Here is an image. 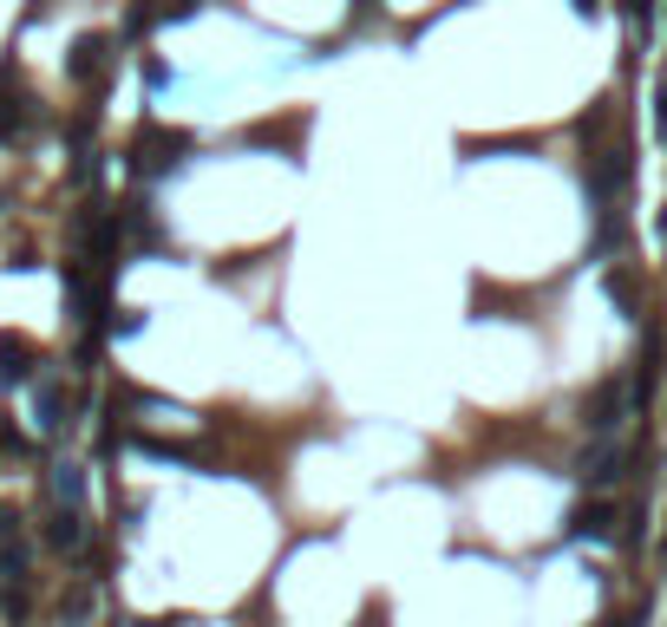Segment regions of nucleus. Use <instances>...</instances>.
<instances>
[{"mask_svg":"<svg viewBox=\"0 0 667 627\" xmlns=\"http://www.w3.org/2000/svg\"><path fill=\"white\" fill-rule=\"evenodd\" d=\"M655 125H661V138H667V85L655 92Z\"/></svg>","mask_w":667,"mask_h":627,"instance_id":"4468645a","label":"nucleus"},{"mask_svg":"<svg viewBox=\"0 0 667 627\" xmlns=\"http://www.w3.org/2000/svg\"><path fill=\"white\" fill-rule=\"evenodd\" d=\"M622 464H628V451H622L615 438H595L590 451H583V478H590V484H608V478H622Z\"/></svg>","mask_w":667,"mask_h":627,"instance_id":"f03ea898","label":"nucleus"},{"mask_svg":"<svg viewBox=\"0 0 667 627\" xmlns=\"http://www.w3.org/2000/svg\"><path fill=\"white\" fill-rule=\"evenodd\" d=\"M576 13H595V0H576Z\"/></svg>","mask_w":667,"mask_h":627,"instance_id":"2eb2a0df","label":"nucleus"},{"mask_svg":"<svg viewBox=\"0 0 667 627\" xmlns=\"http://www.w3.org/2000/svg\"><path fill=\"white\" fill-rule=\"evenodd\" d=\"M608 301H615L622 314H635V281L622 275V269H608Z\"/></svg>","mask_w":667,"mask_h":627,"instance_id":"9b49d317","label":"nucleus"},{"mask_svg":"<svg viewBox=\"0 0 667 627\" xmlns=\"http://www.w3.org/2000/svg\"><path fill=\"white\" fill-rule=\"evenodd\" d=\"M622 406H628V393H622L615 379H608V386H595V399H590V425H595V431H608V425L622 418Z\"/></svg>","mask_w":667,"mask_h":627,"instance_id":"39448f33","label":"nucleus"},{"mask_svg":"<svg viewBox=\"0 0 667 627\" xmlns=\"http://www.w3.org/2000/svg\"><path fill=\"white\" fill-rule=\"evenodd\" d=\"M46 543L53 550H85V510H53V523H46Z\"/></svg>","mask_w":667,"mask_h":627,"instance_id":"20e7f679","label":"nucleus"},{"mask_svg":"<svg viewBox=\"0 0 667 627\" xmlns=\"http://www.w3.org/2000/svg\"><path fill=\"white\" fill-rule=\"evenodd\" d=\"M85 615H92V588H73V602H66V621H85Z\"/></svg>","mask_w":667,"mask_h":627,"instance_id":"f8f14e48","label":"nucleus"},{"mask_svg":"<svg viewBox=\"0 0 667 627\" xmlns=\"http://www.w3.org/2000/svg\"><path fill=\"white\" fill-rule=\"evenodd\" d=\"M197 7H204V0H170V7H164V13H157V20H190V13H197Z\"/></svg>","mask_w":667,"mask_h":627,"instance_id":"ddd939ff","label":"nucleus"},{"mask_svg":"<svg viewBox=\"0 0 667 627\" xmlns=\"http://www.w3.org/2000/svg\"><path fill=\"white\" fill-rule=\"evenodd\" d=\"M184 150H190L184 132H145V138H138V170H145V177H164V170L184 164Z\"/></svg>","mask_w":667,"mask_h":627,"instance_id":"f257e3e1","label":"nucleus"},{"mask_svg":"<svg viewBox=\"0 0 667 627\" xmlns=\"http://www.w3.org/2000/svg\"><path fill=\"white\" fill-rule=\"evenodd\" d=\"M105 53H112V40H105V33H85V40H73L66 72H73V79H98V72H105Z\"/></svg>","mask_w":667,"mask_h":627,"instance_id":"7ed1b4c3","label":"nucleus"},{"mask_svg":"<svg viewBox=\"0 0 667 627\" xmlns=\"http://www.w3.org/2000/svg\"><path fill=\"white\" fill-rule=\"evenodd\" d=\"M27 373H33V353H27V341L7 334V341H0V386H20Z\"/></svg>","mask_w":667,"mask_h":627,"instance_id":"423d86ee","label":"nucleus"},{"mask_svg":"<svg viewBox=\"0 0 667 627\" xmlns=\"http://www.w3.org/2000/svg\"><path fill=\"white\" fill-rule=\"evenodd\" d=\"M53 497H60V510H79L85 503V471L79 464H60L53 471Z\"/></svg>","mask_w":667,"mask_h":627,"instance_id":"6e6552de","label":"nucleus"},{"mask_svg":"<svg viewBox=\"0 0 667 627\" xmlns=\"http://www.w3.org/2000/svg\"><path fill=\"white\" fill-rule=\"evenodd\" d=\"M570 530H576V536H595V543H608V536H615V510H608V503H583Z\"/></svg>","mask_w":667,"mask_h":627,"instance_id":"0eeeda50","label":"nucleus"},{"mask_svg":"<svg viewBox=\"0 0 667 627\" xmlns=\"http://www.w3.org/2000/svg\"><path fill=\"white\" fill-rule=\"evenodd\" d=\"M132 627H157V621H132Z\"/></svg>","mask_w":667,"mask_h":627,"instance_id":"dca6fc26","label":"nucleus"},{"mask_svg":"<svg viewBox=\"0 0 667 627\" xmlns=\"http://www.w3.org/2000/svg\"><path fill=\"white\" fill-rule=\"evenodd\" d=\"M20 125H27V98H13V92H7V79H0V138H13Z\"/></svg>","mask_w":667,"mask_h":627,"instance_id":"9d476101","label":"nucleus"},{"mask_svg":"<svg viewBox=\"0 0 667 627\" xmlns=\"http://www.w3.org/2000/svg\"><path fill=\"white\" fill-rule=\"evenodd\" d=\"M66 393H60V379H40V431H60L66 425Z\"/></svg>","mask_w":667,"mask_h":627,"instance_id":"1a4fd4ad","label":"nucleus"}]
</instances>
